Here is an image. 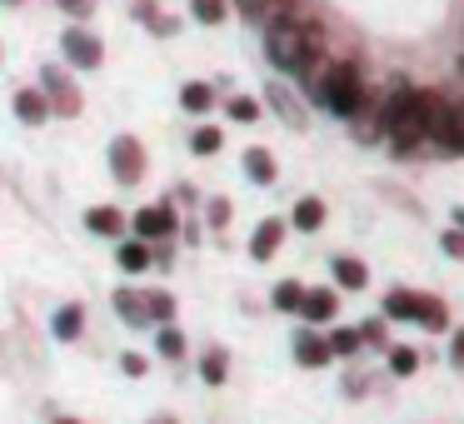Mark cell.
<instances>
[{
  "mask_svg": "<svg viewBox=\"0 0 464 424\" xmlns=\"http://www.w3.org/2000/svg\"><path fill=\"white\" fill-rule=\"evenodd\" d=\"M440 155H464V101H450V115H444V130L434 140Z\"/></svg>",
  "mask_w": 464,
  "mask_h": 424,
  "instance_id": "obj_18",
  "label": "cell"
},
{
  "mask_svg": "<svg viewBox=\"0 0 464 424\" xmlns=\"http://www.w3.org/2000/svg\"><path fill=\"white\" fill-rule=\"evenodd\" d=\"M111 310L115 314H121V320L125 324H135V330H150V300H145V290H125V284H121V290H115L111 294Z\"/></svg>",
  "mask_w": 464,
  "mask_h": 424,
  "instance_id": "obj_10",
  "label": "cell"
},
{
  "mask_svg": "<svg viewBox=\"0 0 464 424\" xmlns=\"http://www.w3.org/2000/svg\"><path fill=\"white\" fill-rule=\"evenodd\" d=\"M444 115H450V95L430 91V85H400L394 95H384L380 135L390 140V150L400 155H424V140H440Z\"/></svg>",
  "mask_w": 464,
  "mask_h": 424,
  "instance_id": "obj_1",
  "label": "cell"
},
{
  "mask_svg": "<svg viewBox=\"0 0 464 424\" xmlns=\"http://www.w3.org/2000/svg\"><path fill=\"white\" fill-rule=\"evenodd\" d=\"M150 424H180V419H175V414H155Z\"/></svg>",
  "mask_w": 464,
  "mask_h": 424,
  "instance_id": "obj_40",
  "label": "cell"
},
{
  "mask_svg": "<svg viewBox=\"0 0 464 424\" xmlns=\"http://www.w3.org/2000/svg\"><path fill=\"white\" fill-rule=\"evenodd\" d=\"M225 115H230L235 125H255L260 120V101H255V95H230V101H225Z\"/></svg>",
  "mask_w": 464,
  "mask_h": 424,
  "instance_id": "obj_28",
  "label": "cell"
},
{
  "mask_svg": "<svg viewBox=\"0 0 464 424\" xmlns=\"http://www.w3.org/2000/svg\"><path fill=\"white\" fill-rule=\"evenodd\" d=\"M130 225H135V240H145V245H165L175 230H180V215H175V205H170V200H155V205H145V210H135V215H130Z\"/></svg>",
  "mask_w": 464,
  "mask_h": 424,
  "instance_id": "obj_6",
  "label": "cell"
},
{
  "mask_svg": "<svg viewBox=\"0 0 464 424\" xmlns=\"http://www.w3.org/2000/svg\"><path fill=\"white\" fill-rule=\"evenodd\" d=\"M265 61L280 75H304L324 61V31L310 15H290V21H265Z\"/></svg>",
  "mask_w": 464,
  "mask_h": 424,
  "instance_id": "obj_2",
  "label": "cell"
},
{
  "mask_svg": "<svg viewBox=\"0 0 464 424\" xmlns=\"http://www.w3.org/2000/svg\"><path fill=\"white\" fill-rule=\"evenodd\" d=\"M414 310H420V294L414 290H404V284H394L390 294H384V320L390 324H414Z\"/></svg>",
  "mask_w": 464,
  "mask_h": 424,
  "instance_id": "obj_19",
  "label": "cell"
},
{
  "mask_svg": "<svg viewBox=\"0 0 464 424\" xmlns=\"http://www.w3.org/2000/svg\"><path fill=\"white\" fill-rule=\"evenodd\" d=\"M330 275H334V284H340L344 294L370 290V265H364L360 255H334V260H330Z\"/></svg>",
  "mask_w": 464,
  "mask_h": 424,
  "instance_id": "obj_12",
  "label": "cell"
},
{
  "mask_svg": "<svg viewBox=\"0 0 464 424\" xmlns=\"http://www.w3.org/2000/svg\"><path fill=\"white\" fill-rule=\"evenodd\" d=\"M51 334L61 344H75L85 334V304L81 300H71V304H61V310L51 314Z\"/></svg>",
  "mask_w": 464,
  "mask_h": 424,
  "instance_id": "obj_16",
  "label": "cell"
},
{
  "mask_svg": "<svg viewBox=\"0 0 464 424\" xmlns=\"http://www.w3.org/2000/svg\"><path fill=\"white\" fill-rule=\"evenodd\" d=\"M105 160H111V175L121 185H140L145 180V145L135 140V135H115L111 140V150H105Z\"/></svg>",
  "mask_w": 464,
  "mask_h": 424,
  "instance_id": "obj_7",
  "label": "cell"
},
{
  "mask_svg": "<svg viewBox=\"0 0 464 424\" xmlns=\"http://www.w3.org/2000/svg\"><path fill=\"white\" fill-rule=\"evenodd\" d=\"M55 5H61L65 15H75V21H85V15L95 11V0H55Z\"/></svg>",
  "mask_w": 464,
  "mask_h": 424,
  "instance_id": "obj_38",
  "label": "cell"
},
{
  "mask_svg": "<svg viewBox=\"0 0 464 424\" xmlns=\"http://www.w3.org/2000/svg\"><path fill=\"white\" fill-rule=\"evenodd\" d=\"M85 230L101 240H125V210L121 205H91L85 210Z\"/></svg>",
  "mask_w": 464,
  "mask_h": 424,
  "instance_id": "obj_14",
  "label": "cell"
},
{
  "mask_svg": "<svg viewBox=\"0 0 464 424\" xmlns=\"http://www.w3.org/2000/svg\"><path fill=\"white\" fill-rule=\"evenodd\" d=\"M450 370H464V330L450 334Z\"/></svg>",
  "mask_w": 464,
  "mask_h": 424,
  "instance_id": "obj_39",
  "label": "cell"
},
{
  "mask_svg": "<svg viewBox=\"0 0 464 424\" xmlns=\"http://www.w3.org/2000/svg\"><path fill=\"white\" fill-rule=\"evenodd\" d=\"M115 265H121L125 275L150 270V265H155V245H145V240H121V250H115Z\"/></svg>",
  "mask_w": 464,
  "mask_h": 424,
  "instance_id": "obj_21",
  "label": "cell"
},
{
  "mask_svg": "<svg viewBox=\"0 0 464 424\" xmlns=\"http://www.w3.org/2000/svg\"><path fill=\"white\" fill-rule=\"evenodd\" d=\"M324 215H330V210H324L320 195H300V200H295V210H290V225H295V230H304V235H314L324 225Z\"/></svg>",
  "mask_w": 464,
  "mask_h": 424,
  "instance_id": "obj_20",
  "label": "cell"
},
{
  "mask_svg": "<svg viewBox=\"0 0 464 424\" xmlns=\"http://www.w3.org/2000/svg\"><path fill=\"white\" fill-rule=\"evenodd\" d=\"M200 380L205 384H225V380H230V354H225V344H210V350L200 354Z\"/></svg>",
  "mask_w": 464,
  "mask_h": 424,
  "instance_id": "obj_24",
  "label": "cell"
},
{
  "mask_svg": "<svg viewBox=\"0 0 464 424\" xmlns=\"http://www.w3.org/2000/svg\"><path fill=\"white\" fill-rule=\"evenodd\" d=\"M334 314H340V290H304V304H300V320L310 324V330H324V324H334Z\"/></svg>",
  "mask_w": 464,
  "mask_h": 424,
  "instance_id": "obj_9",
  "label": "cell"
},
{
  "mask_svg": "<svg viewBox=\"0 0 464 424\" xmlns=\"http://www.w3.org/2000/svg\"><path fill=\"white\" fill-rule=\"evenodd\" d=\"M265 105H270V111L280 115L285 125H290V130H304V120H310V115H304V105H300V95H295L285 81H270V85H265Z\"/></svg>",
  "mask_w": 464,
  "mask_h": 424,
  "instance_id": "obj_8",
  "label": "cell"
},
{
  "mask_svg": "<svg viewBox=\"0 0 464 424\" xmlns=\"http://www.w3.org/2000/svg\"><path fill=\"white\" fill-rule=\"evenodd\" d=\"M354 330H360V340L370 344V350H390V320H384V314H374V320L354 324Z\"/></svg>",
  "mask_w": 464,
  "mask_h": 424,
  "instance_id": "obj_30",
  "label": "cell"
},
{
  "mask_svg": "<svg viewBox=\"0 0 464 424\" xmlns=\"http://www.w3.org/2000/svg\"><path fill=\"white\" fill-rule=\"evenodd\" d=\"M280 245H285V220L280 215H270V220H260L255 225V235H250V260H275L280 255Z\"/></svg>",
  "mask_w": 464,
  "mask_h": 424,
  "instance_id": "obj_13",
  "label": "cell"
},
{
  "mask_svg": "<svg viewBox=\"0 0 464 424\" xmlns=\"http://www.w3.org/2000/svg\"><path fill=\"white\" fill-rule=\"evenodd\" d=\"M220 145H225L220 125H200V130H190V150L195 155H220Z\"/></svg>",
  "mask_w": 464,
  "mask_h": 424,
  "instance_id": "obj_29",
  "label": "cell"
},
{
  "mask_svg": "<svg viewBox=\"0 0 464 424\" xmlns=\"http://www.w3.org/2000/svg\"><path fill=\"white\" fill-rule=\"evenodd\" d=\"M51 424H81V419H71V414H65V419H51Z\"/></svg>",
  "mask_w": 464,
  "mask_h": 424,
  "instance_id": "obj_42",
  "label": "cell"
},
{
  "mask_svg": "<svg viewBox=\"0 0 464 424\" xmlns=\"http://www.w3.org/2000/svg\"><path fill=\"white\" fill-rule=\"evenodd\" d=\"M454 230H464V205H459V210H454Z\"/></svg>",
  "mask_w": 464,
  "mask_h": 424,
  "instance_id": "obj_41",
  "label": "cell"
},
{
  "mask_svg": "<svg viewBox=\"0 0 464 424\" xmlns=\"http://www.w3.org/2000/svg\"><path fill=\"white\" fill-rule=\"evenodd\" d=\"M145 300H150V320H155V324H170V320H175V294L145 290Z\"/></svg>",
  "mask_w": 464,
  "mask_h": 424,
  "instance_id": "obj_33",
  "label": "cell"
},
{
  "mask_svg": "<svg viewBox=\"0 0 464 424\" xmlns=\"http://www.w3.org/2000/svg\"><path fill=\"white\" fill-rule=\"evenodd\" d=\"M190 15L200 25H220L225 15H230V5H225V0H190Z\"/></svg>",
  "mask_w": 464,
  "mask_h": 424,
  "instance_id": "obj_32",
  "label": "cell"
},
{
  "mask_svg": "<svg viewBox=\"0 0 464 424\" xmlns=\"http://www.w3.org/2000/svg\"><path fill=\"white\" fill-rule=\"evenodd\" d=\"M0 5H15V0H0Z\"/></svg>",
  "mask_w": 464,
  "mask_h": 424,
  "instance_id": "obj_44",
  "label": "cell"
},
{
  "mask_svg": "<svg viewBox=\"0 0 464 424\" xmlns=\"http://www.w3.org/2000/svg\"><path fill=\"white\" fill-rule=\"evenodd\" d=\"M41 91H45V101H51V115H61V120H75V115H81V91H75L65 65H41Z\"/></svg>",
  "mask_w": 464,
  "mask_h": 424,
  "instance_id": "obj_5",
  "label": "cell"
},
{
  "mask_svg": "<svg viewBox=\"0 0 464 424\" xmlns=\"http://www.w3.org/2000/svg\"><path fill=\"white\" fill-rule=\"evenodd\" d=\"M304 91L320 111H330L334 120H354L370 101V85H364V71L360 61H320L310 75H304Z\"/></svg>",
  "mask_w": 464,
  "mask_h": 424,
  "instance_id": "obj_3",
  "label": "cell"
},
{
  "mask_svg": "<svg viewBox=\"0 0 464 424\" xmlns=\"http://www.w3.org/2000/svg\"><path fill=\"white\" fill-rule=\"evenodd\" d=\"M155 354H160V360H170V364H180L185 360V334L175 330V324H155Z\"/></svg>",
  "mask_w": 464,
  "mask_h": 424,
  "instance_id": "obj_25",
  "label": "cell"
},
{
  "mask_svg": "<svg viewBox=\"0 0 464 424\" xmlns=\"http://www.w3.org/2000/svg\"><path fill=\"white\" fill-rule=\"evenodd\" d=\"M440 250L450 255V260H464V230H444L440 235Z\"/></svg>",
  "mask_w": 464,
  "mask_h": 424,
  "instance_id": "obj_37",
  "label": "cell"
},
{
  "mask_svg": "<svg viewBox=\"0 0 464 424\" xmlns=\"http://www.w3.org/2000/svg\"><path fill=\"white\" fill-rule=\"evenodd\" d=\"M15 120H21V125H45V120H51V101H45L41 85L15 91Z\"/></svg>",
  "mask_w": 464,
  "mask_h": 424,
  "instance_id": "obj_17",
  "label": "cell"
},
{
  "mask_svg": "<svg viewBox=\"0 0 464 424\" xmlns=\"http://www.w3.org/2000/svg\"><path fill=\"white\" fill-rule=\"evenodd\" d=\"M235 11L245 15V21H255V25H265V11H270V0H235Z\"/></svg>",
  "mask_w": 464,
  "mask_h": 424,
  "instance_id": "obj_35",
  "label": "cell"
},
{
  "mask_svg": "<svg viewBox=\"0 0 464 424\" xmlns=\"http://www.w3.org/2000/svg\"><path fill=\"white\" fill-rule=\"evenodd\" d=\"M330 360H334L330 340H324L320 330H310V324H304V330L295 334V364H304V370H324Z\"/></svg>",
  "mask_w": 464,
  "mask_h": 424,
  "instance_id": "obj_11",
  "label": "cell"
},
{
  "mask_svg": "<svg viewBox=\"0 0 464 424\" xmlns=\"http://www.w3.org/2000/svg\"><path fill=\"white\" fill-rule=\"evenodd\" d=\"M459 75H464V55H459Z\"/></svg>",
  "mask_w": 464,
  "mask_h": 424,
  "instance_id": "obj_43",
  "label": "cell"
},
{
  "mask_svg": "<svg viewBox=\"0 0 464 424\" xmlns=\"http://www.w3.org/2000/svg\"><path fill=\"white\" fill-rule=\"evenodd\" d=\"M61 55H65V71H101L105 61V45L95 31H85V25H71V31L61 35Z\"/></svg>",
  "mask_w": 464,
  "mask_h": 424,
  "instance_id": "obj_4",
  "label": "cell"
},
{
  "mask_svg": "<svg viewBox=\"0 0 464 424\" xmlns=\"http://www.w3.org/2000/svg\"><path fill=\"white\" fill-rule=\"evenodd\" d=\"M121 370L130 374V380H145V370H150V360H145V354H135V350H125V354H121Z\"/></svg>",
  "mask_w": 464,
  "mask_h": 424,
  "instance_id": "obj_36",
  "label": "cell"
},
{
  "mask_svg": "<svg viewBox=\"0 0 464 424\" xmlns=\"http://www.w3.org/2000/svg\"><path fill=\"white\" fill-rule=\"evenodd\" d=\"M270 304L275 310H285V314H300V304H304V284L300 280H280L270 290Z\"/></svg>",
  "mask_w": 464,
  "mask_h": 424,
  "instance_id": "obj_26",
  "label": "cell"
},
{
  "mask_svg": "<svg viewBox=\"0 0 464 424\" xmlns=\"http://www.w3.org/2000/svg\"><path fill=\"white\" fill-rule=\"evenodd\" d=\"M240 170L250 185H275L280 180V165H275V155L265 150V145H250V150L240 155Z\"/></svg>",
  "mask_w": 464,
  "mask_h": 424,
  "instance_id": "obj_15",
  "label": "cell"
},
{
  "mask_svg": "<svg viewBox=\"0 0 464 424\" xmlns=\"http://www.w3.org/2000/svg\"><path fill=\"white\" fill-rule=\"evenodd\" d=\"M324 340H330V354H334V360H350V354H360V350H364L360 330H350V324H340V330H330Z\"/></svg>",
  "mask_w": 464,
  "mask_h": 424,
  "instance_id": "obj_27",
  "label": "cell"
},
{
  "mask_svg": "<svg viewBox=\"0 0 464 424\" xmlns=\"http://www.w3.org/2000/svg\"><path fill=\"white\" fill-rule=\"evenodd\" d=\"M205 220H210V230H225V225H230V200H225V195H210V200H205Z\"/></svg>",
  "mask_w": 464,
  "mask_h": 424,
  "instance_id": "obj_34",
  "label": "cell"
},
{
  "mask_svg": "<svg viewBox=\"0 0 464 424\" xmlns=\"http://www.w3.org/2000/svg\"><path fill=\"white\" fill-rule=\"evenodd\" d=\"M414 324H424V330H450V304H444L440 294H420Z\"/></svg>",
  "mask_w": 464,
  "mask_h": 424,
  "instance_id": "obj_22",
  "label": "cell"
},
{
  "mask_svg": "<svg viewBox=\"0 0 464 424\" xmlns=\"http://www.w3.org/2000/svg\"><path fill=\"white\" fill-rule=\"evenodd\" d=\"M384 354H390V374H400V380L420 370V350H410V344H390Z\"/></svg>",
  "mask_w": 464,
  "mask_h": 424,
  "instance_id": "obj_31",
  "label": "cell"
},
{
  "mask_svg": "<svg viewBox=\"0 0 464 424\" xmlns=\"http://www.w3.org/2000/svg\"><path fill=\"white\" fill-rule=\"evenodd\" d=\"M210 105H215V85H210V81H185V85H180V111L205 115Z\"/></svg>",
  "mask_w": 464,
  "mask_h": 424,
  "instance_id": "obj_23",
  "label": "cell"
}]
</instances>
